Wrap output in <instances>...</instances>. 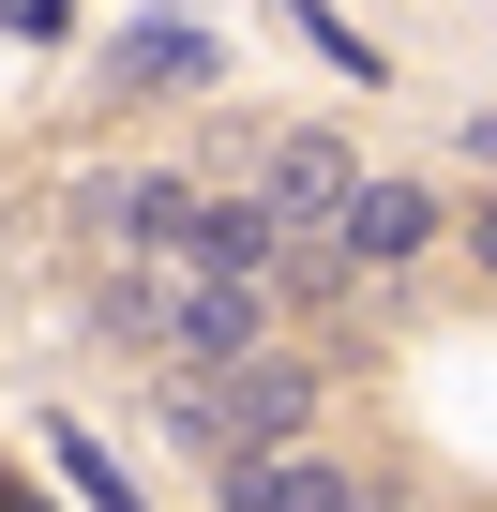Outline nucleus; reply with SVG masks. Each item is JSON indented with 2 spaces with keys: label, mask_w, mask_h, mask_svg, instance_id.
I'll use <instances>...</instances> for the list:
<instances>
[{
  "label": "nucleus",
  "mask_w": 497,
  "mask_h": 512,
  "mask_svg": "<svg viewBox=\"0 0 497 512\" xmlns=\"http://www.w3.org/2000/svg\"><path fill=\"white\" fill-rule=\"evenodd\" d=\"M106 76H121V91H211V76H226V46H211L196 16H136V31L106 46Z\"/></svg>",
  "instance_id": "7ed1b4c3"
},
{
  "label": "nucleus",
  "mask_w": 497,
  "mask_h": 512,
  "mask_svg": "<svg viewBox=\"0 0 497 512\" xmlns=\"http://www.w3.org/2000/svg\"><path fill=\"white\" fill-rule=\"evenodd\" d=\"M196 272H226V287H272V256H287V226H272V196H196Z\"/></svg>",
  "instance_id": "20e7f679"
},
{
  "label": "nucleus",
  "mask_w": 497,
  "mask_h": 512,
  "mask_svg": "<svg viewBox=\"0 0 497 512\" xmlns=\"http://www.w3.org/2000/svg\"><path fill=\"white\" fill-rule=\"evenodd\" d=\"M257 196H272V226H287V241H332V226H347V196H362V166H347L332 136H272Z\"/></svg>",
  "instance_id": "f257e3e1"
},
{
  "label": "nucleus",
  "mask_w": 497,
  "mask_h": 512,
  "mask_svg": "<svg viewBox=\"0 0 497 512\" xmlns=\"http://www.w3.org/2000/svg\"><path fill=\"white\" fill-rule=\"evenodd\" d=\"M121 241H136V256H181V241H196V196H181V181H121Z\"/></svg>",
  "instance_id": "423d86ee"
},
{
  "label": "nucleus",
  "mask_w": 497,
  "mask_h": 512,
  "mask_svg": "<svg viewBox=\"0 0 497 512\" xmlns=\"http://www.w3.org/2000/svg\"><path fill=\"white\" fill-rule=\"evenodd\" d=\"M0 31H31V46H61V31H76V0H0Z\"/></svg>",
  "instance_id": "6e6552de"
},
{
  "label": "nucleus",
  "mask_w": 497,
  "mask_h": 512,
  "mask_svg": "<svg viewBox=\"0 0 497 512\" xmlns=\"http://www.w3.org/2000/svg\"><path fill=\"white\" fill-rule=\"evenodd\" d=\"M0 512H16V482H0Z\"/></svg>",
  "instance_id": "9d476101"
},
{
  "label": "nucleus",
  "mask_w": 497,
  "mask_h": 512,
  "mask_svg": "<svg viewBox=\"0 0 497 512\" xmlns=\"http://www.w3.org/2000/svg\"><path fill=\"white\" fill-rule=\"evenodd\" d=\"M61 467H76V497H91V512H136V482H121V452H106L91 422H61Z\"/></svg>",
  "instance_id": "0eeeda50"
},
{
  "label": "nucleus",
  "mask_w": 497,
  "mask_h": 512,
  "mask_svg": "<svg viewBox=\"0 0 497 512\" xmlns=\"http://www.w3.org/2000/svg\"><path fill=\"white\" fill-rule=\"evenodd\" d=\"M362 512H377V497H362Z\"/></svg>",
  "instance_id": "9b49d317"
},
{
  "label": "nucleus",
  "mask_w": 497,
  "mask_h": 512,
  "mask_svg": "<svg viewBox=\"0 0 497 512\" xmlns=\"http://www.w3.org/2000/svg\"><path fill=\"white\" fill-rule=\"evenodd\" d=\"M332 241L362 256V272H392V256H422V241H437V196H422V181H362Z\"/></svg>",
  "instance_id": "39448f33"
},
{
  "label": "nucleus",
  "mask_w": 497,
  "mask_h": 512,
  "mask_svg": "<svg viewBox=\"0 0 497 512\" xmlns=\"http://www.w3.org/2000/svg\"><path fill=\"white\" fill-rule=\"evenodd\" d=\"M226 512H362V482L287 437V452H241V467H226Z\"/></svg>",
  "instance_id": "f03ea898"
},
{
  "label": "nucleus",
  "mask_w": 497,
  "mask_h": 512,
  "mask_svg": "<svg viewBox=\"0 0 497 512\" xmlns=\"http://www.w3.org/2000/svg\"><path fill=\"white\" fill-rule=\"evenodd\" d=\"M467 256H482V272H497V196H482V226H467Z\"/></svg>",
  "instance_id": "1a4fd4ad"
}]
</instances>
